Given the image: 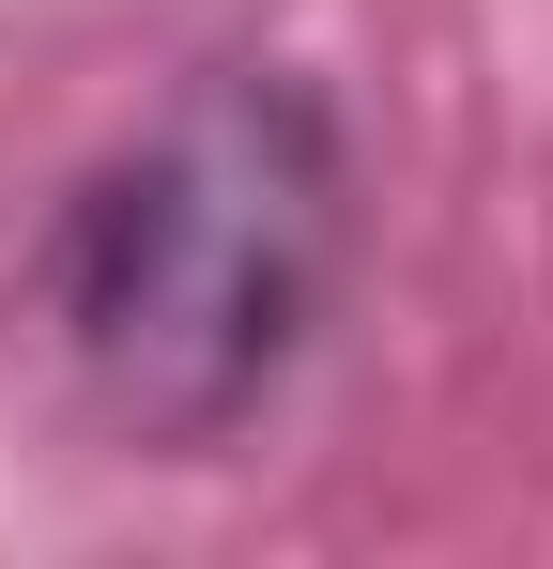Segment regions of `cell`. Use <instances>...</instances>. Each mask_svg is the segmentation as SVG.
<instances>
[{"mask_svg":"<svg viewBox=\"0 0 553 569\" xmlns=\"http://www.w3.org/2000/svg\"><path fill=\"white\" fill-rule=\"evenodd\" d=\"M354 278V139L292 62H200L47 200L31 323L139 462H215L276 416Z\"/></svg>","mask_w":553,"mask_h":569,"instance_id":"cell-1","label":"cell"}]
</instances>
